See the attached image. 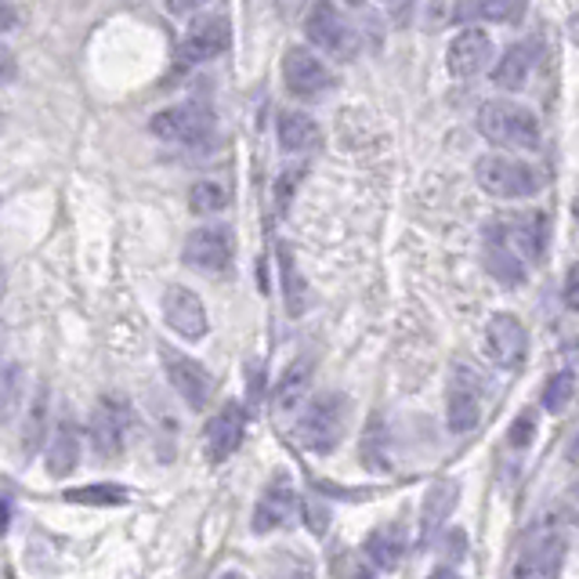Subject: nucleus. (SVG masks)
<instances>
[{"instance_id": "obj_42", "label": "nucleus", "mask_w": 579, "mask_h": 579, "mask_svg": "<svg viewBox=\"0 0 579 579\" xmlns=\"http://www.w3.org/2000/svg\"><path fill=\"white\" fill-rule=\"evenodd\" d=\"M572 221H576V229H579V181H576V192H572Z\"/></svg>"}, {"instance_id": "obj_21", "label": "nucleus", "mask_w": 579, "mask_h": 579, "mask_svg": "<svg viewBox=\"0 0 579 579\" xmlns=\"http://www.w3.org/2000/svg\"><path fill=\"white\" fill-rule=\"evenodd\" d=\"M562 554L565 546L562 540H540L532 543L529 551L518 557V565H514V579H562Z\"/></svg>"}, {"instance_id": "obj_29", "label": "nucleus", "mask_w": 579, "mask_h": 579, "mask_svg": "<svg viewBox=\"0 0 579 579\" xmlns=\"http://www.w3.org/2000/svg\"><path fill=\"white\" fill-rule=\"evenodd\" d=\"M229 207V189L221 181H196L189 189V210L200 214V218H210V214H221Z\"/></svg>"}, {"instance_id": "obj_43", "label": "nucleus", "mask_w": 579, "mask_h": 579, "mask_svg": "<svg viewBox=\"0 0 579 579\" xmlns=\"http://www.w3.org/2000/svg\"><path fill=\"white\" fill-rule=\"evenodd\" d=\"M568 460H572V464H579V435L572 438V446H568Z\"/></svg>"}, {"instance_id": "obj_23", "label": "nucleus", "mask_w": 579, "mask_h": 579, "mask_svg": "<svg viewBox=\"0 0 579 579\" xmlns=\"http://www.w3.org/2000/svg\"><path fill=\"white\" fill-rule=\"evenodd\" d=\"M532 62H536L532 44H511L500 55L497 66H492V80H497V88L522 91L525 80H529V73H532Z\"/></svg>"}, {"instance_id": "obj_44", "label": "nucleus", "mask_w": 579, "mask_h": 579, "mask_svg": "<svg viewBox=\"0 0 579 579\" xmlns=\"http://www.w3.org/2000/svg\"><path fill=\"white\" fill-rule=\"evenodd\" d=\"M356 579H377V576H373V572H366V568H359V572H356Z\"/></svg>"}, {"instance_id": "obj_20", "label": "nucleus", "mask_w": 579, "mask_h": 579, "mask_svg": "<svg viewBox=\"0 0 579 579\" xmlns=\"http://www.w3.org/2000/svg\"><path fill=\"white\" fill-rule=\"evenodd\" d=\"M456 497H460V486L453 478H442L427 489L424 507H421V543H432V536L442 529L449 514L456 511Z\"/></svg>"}, {"instance_id": "obj_33", "label": "nucleus", "mask_w": 579, "mask_h": 579, "mask_svg": "<svg viewBox=\"0 0 579 579\" xmlns=\"http://www.w3.org/2000/svg\"><path fill=\"white\" fill-rule=\"evenodd\" d=\"M536 427H540V421H536L532 410H522V416H514L511 432H507V442L514 449H529L536 442Z\"/></svg>"}, {"instance_id": "obj_26", "label": "nucleus", "mask_w": 579, "mask_h": 579, "mask_svg": "<svg viewBox=\"0 0 579 579\" xmlns=\"http://www.w3.org/2000/svg\"><path fill=\"white\" fill-rule=\"evenodd\" d=\"M406 554V532L399 525H381L366 536V557L377 568H395Z\"/></svg>"}, {"instance_id": "obj_22", "label": "nucleus", "mask_w": 579, "mask_h": 579, "mask_svg": "<svg viewBox=\"0 0 579 579\" xmlns=\"http://www.w3.org/2000/svg\"><path fill=\"white\" fill-rule=\"evenodd\" d=\"M312 359H297V362H290L286 373L279 377L275 384V391H272V406H275V413H294V410H301L305 399H308V384H312Z\"/></svg>"}, {"instance_id": "obj_19", "label": "nucleus", "mask_w": 579, "mask_h": 579, "mask_svg": "<svg viewBox=\"0 0 579 579\" xmlns=\"http://www.w3.org/2000/svg\"><path fill=\"white\" fill-rule=\"evenodd\" d=\"M80 464V432L77 424L69 421V416H62L55 424V432L48 438V449H44V467L51 478H69L73 471Z\"/></svg>"}, {"instance_id": "obj_17", "label": "nucleus", "mask_w": 579, "mask_h": 579, "mask_svg": "<svg viewBox=\"0 0 579 579\" xmlns=\"http://www.w3.org/2000/svg\"><path fill=\"white\" fill-rule=\"evenodd\" d=\"M294 507H297L294 486H290L286 478H272L254 503V532L268 536V532L283 529V525L294 518Z\"/></svg>"}, {"instance_id": "obj_31", "label": "nucleus", "mask_w": 579, "mask_h": 579, "mask_svg": "<svg viewBox=\"0 0 579 579\" xmlns=\"http://www.w3.org/2000/svg\"><path fill=\"white\" fill-rule=\"evenodd\" d=\"M576 395V373L572 370H557L546 377V388H543V406L546 413H565L568 402H572Z\"/></svg>"}, {"instance_id": "obj_28", "label": "nucleus", "mask_w": 579, "mask_h": 579, "mask_svg": "<svg viewBox=\"0 0 579 579\" xmlns=\"http://www.w3.org/2000/svg\"><path fill=\"white\" fill-rule=\"evenodd\" d=\"M69 503H88V507H124L131 500V492L113 481H94V486H80L66 492Z\"/></svg>"}, {"instance_id": "obj_11", "label": "nucleus", "mask_w": 579, "mask_h": 579, "mask_svg": "<svg viewBox=\"0 0 579 579\" xmlns=\"http://www.w3.org/2000/svg\"><path fill=\"white\" fill-rule=\"evenodd\" d=\"M159 359H164L167 381L170 388L181 395V402L192 406V410H207L214 399V377L207 373V366H200L196 359L181 356L178 348H159Z\"/></svg>"}, {"instance_id": "obj_1", "label": "nucleus", "mask_w": 579, "mask_h": 579, "mask_svg": "<svg viewBox=\"0 0 579 579\" xmlns=\"http://www.w3.org/2000/svg\"><path fill=\"white\" fill-rule=\"evenodd\" d=\"M475 124L486 142L511 149V153H536L540 149V120L522 102H511V99L481 102Z\"/></svg>"}, {"instance_id": "obj_13", "label": "nucleus", "mask_w": 579, "mask_h": 579, "mask_svg": "<svg viewBox=\"0 0 579 579\" xmlns=\"http://www.w3.org/2000/svg\"><path fill=\"white\" fill-rule=\"evenodd\" d=\"M492 66V37L478 26H464L446 48V69L456 80H471Z\"/></svg>"}, {"instance_id": "obj_2", "label": "nucleus", "mask_w": 579, "mask_h": 579, "mask_svg": "<svg viewBox=\"0 0 579 579\" xmlns=\"http://www.w3.org/2000/svg\"><path fill=\"white\" fill-rule=\"evenodd\" d=\"M348 424V399L340 391H323L305 406L294 424V438L308 453H334Z\"/></svg>"}, {"instance_id": "obj_38", "label": "nucleus", "mask_w": 579, "mask_h": 579, "mask_svg": "<svg viewBox=\"0 0 579 579\" xmlns=\"http://www.w3.org/2000/svg\"><path fill=\"white\" fill-rule=\"evenodd\" d=\"M565 507H568V518L579 522V481L565 492Z\"/></svg>"}, {"instance_id": "obj_30", "label": "nucleus", "mask_w": 579, "mask_h": 579, "mask_svg": "<svg viewBox=\"0 0 579 579\" xmlns=\"http://www.w3.org/2000/svg\"><path fill=\"white\" fill-rule=\"evenodd\" d=\"M40 442H48V391L44 388L34 395V406H29V413H26L23 453L29 456Z\"/></svg>"}, {"instance_id": "obj_34", "label": "nucleus", "mask_w": 579, "mask_h": 579, "mask_svg": "<svg viewBox=\"0 0 579 579\" xmlns=\"http://www.w3.org/2000/svg\"><path fill=\"white\" fill-rule=\"evenodd\" d=\"M565 305L572 308V312H579V261L568 268V275H565Z\"/></svg>"}, {"instance_id": "obj_6", "label": "nucleus", "mask_w": 579, "mask_h": 579, "mask_svg": "<svg viewBox=\"0 0 579 579\" xmlns=\"http://www.w3.org/2000/svg\"><path fill=\"white\" fill-rule=\"evenodd\" d=\"M131 424H134V413L124 395H105V399H99V406H94V413H91V424H88L94 456L99 460L120 456L127 442H131Z\"/></svg>"}, {"instance_id": "obj_3", "label": "nucleus", "mask_w": 579, "mask_h": 579, "mask_svg": "<svg viewBox=\"0 0 579 579\" xmlns=\"http://www.w3.org/2000/svg\"><path fill=\"white\" fill-rule=\"evenodd\" d=\"M478 189L492 200H532L543 189V175L518 156L486 153L475 164Z\"/></svg>"}, {"instance_id": "obj_24", "label": "nucleus", "mask_w": 579, "mask_h": 579, "mask_svg": "<svg viewBox=\"0 0 579 579\" xmlns=\"http://www.w3.org/2000/svg\"><path fill=\"white\" fill-rule=\"evenodd\" d=\"M525 4H529V0H464V4H460V18L507 26V23H518L525 15Z\"/></svg>"}, {"instance_id": "obj_32", "label": "nucleus", "mask_w": 579, "mask_h": 579, "mask_svg": "<svg viewBox=\"0 0 579 579\" xmlns=\"http://www.w3.org/2000/svg\"><path fill=\"white\" fill-rule=\"evenodd\" d=\"M15 410H18V366L0 359V424L12 421Z\"/></svg>"}, {"instance_id": "obj_37", "label": "nucleus", "mask_w": 579, "mask_h": 579, "mask_svg": "<svg viewBox=\"0 0 579 579\" xmlns=\"http://www.w3.org/2000/svg\"><path fill=\"white\" fill-rule=\"evenodd\" d=\"M12 26H15V4L12 0H0V37H4Z\"/></svg>"}, {"instance_id": "obj_15", "label": "nucleus", "mask_w": 579, "mask_h": 579, "mask_svg": "<svg viewBox=\"0 0 579 579\" xmlns=\"http://www.w3.org/2000/svg\"><path fill=\"white\" fill-rule=\"evenodd\" d=\"M486 351L489 359L503 370H514L525 362V351H529V334H525L522 319L511 312H497L486 323Z\"/></svg>"}, {"instance_id": "obj_47", "label": "nucleus", "mask_w": 579, "mask_h": 579, "mask_svg": "<svg viewBox=\"0 0 579 579\" xmlns=\"http://www.w3.org/2000/svg\"><path fill=\"white\" fill-rule=\"evenodd\" d=\"M384 4H391V0H384Z\"/></svg>"}, {"instance_id": "obj_46", "label": "nucleus", "mask_w": 579, "mask_h": 579, "mask_svg": "<svg viewBox=\"0 0 579 579\" xmlns=\"http://www.w3.org/2000/svg\"><path fill=\"white\" fill-rule=\"evenodd\" d=\"M221 579H243V576H240V572H224Z\"/></svg>"}, {"instance_id": "obj_40", "label": "nucleus", "mask_w": 579, "mask_h": 579, "mask_svg": "<svg viewBox=\"0 0 579 579\" xmlns=\"http://www.w3.org/2000/svg\"><path fill=\"white\" fill-rule=\"evenodd\" d=\"M283 579H316V576H312V568H308V565L294 562V565H290V572H286Z\"/></svg>"}, {"instance_id": "obj_18", "label": "nucleus", "mask_w": 579, "mask_h": 579, "mask_svg": "<svg viewBox=\"0 0 579 579\" xmlns=\"http://www.w3.org/2000/svg\"><path fill=\"white\" fill-rule=\"evenodd\" d=\"M275 142L290 156L316 153V149L323 145V127L301 110H283L275 116Z\"/></svg>"}, {"instance_id": "obj_27", "label": "nucleus", "mask_w": 579, "mask_h": 579, "mask_svg": "<svg viewBox=\"0 0 579 579\" xmlns=\"http://www.w3.org/2000/svg\"><path fill=\"white\" fill-rule=\"evenodd\" d=\"M486 268H489V275L500 279L503 286H522L525 275H529L518 257H514L489 229H486Z\"/></svg>"}, {"instance_id": "obj_4", "label": "nucleus", "mask_w": 579, "mask_h": 579, "mask_svg": "<svg viewBox=\"0 0 579 579\" xmlns=\"http://www.w3.org/2000/svg\"><path fill=\"white\" fill-rule=\"evenodd\" d=\"M305 37L316 51L345 62L356 59L362 48L359 29L351 26V18L340 12L334 0H312V8L305 12Z\"/></svg>"}, {"instance_id": "obj_36", "label": "nucleus", "mask_w": 579, "mask_h": 579, "mask_svg": "<svg viewBox=\"0 0 579 579\" xmlns=\"http://www.w3.org/2000/svg\"><path fill=\"white\" fill-rule=\"evenodd\" d=\"M203 4H207V0H167V12L170 15H192V12H200Z\"/></svg>"}, {"instance_id": "obj_45", "label": "nucleus", "mask_w": 579, "mask_h": 579, "mask_svg": "<svg viewBox=\"0 0 579 579\" xmlns=\"http://www.w3.org/2000/svg\"><path fill=\"white\" fill-rule=\"evenodd\" d=\"M572 40H576V44H579V18H576V23H572Z\"/></svg>"}, {"instance_id": "obj_9", "label": "nucleus", "mask_w": 579, "mask_h": 579, "mask_svg": "<svg viewBox=\"0 0 579 579\" xmlns=\"http://www.w3.org/2000/svg\"><path fill=\"white\" fill-rule=\"evenodd\" d=\"M232 254H235V243L224 224H203V229L189 232L185 246H181V261L203 275L224 272L232 265Z\"/></svg>"}, {"instance_id": "obj_10", "label": "nucleus", "mask_w": 579, "mask_h": 579, "mask_svg": "<svg viewBox=\"0 0 579 579\" xmlns=\"http://www.w3.org/2000/svg\"><path fill=\"white\" fill-rule=\"evenodd\" d=\"M481 421V381L471 366H456L446 391V424L453 435H471Z\"/></svg>"}, {"instance_id": "obj_39", "label": "nucleus", "mask_w": 579, "mask_h": 579, "mask_svg": "<svg viewBox=\"0 0 579 579\" xmlns=\"http://www.w3.org/2000/svg\"><path fill=\"white\" fill-rule=\"evenodd\" d=\"M8 525H12V500L0 492V536L8 532Z\"/></svg>"}, {"instance_id": "obj_41", "label": "nucleus", "mask_w": 579, "mask_h": 579, "mask_svg": "<svg viewBox=\"0 0 579 579\" xmlns=\"http://www.w3.org/2000/svg\"><path fill=\"white\" fill-rule=\"evenodd\" d=\"M427 579H460V576L453 572V568H435V572L427 576Z\"/></svg>"}, {"instance_id": "obj_5", "label": "nucleus", "mask_w": 579, "mask_h": 579, "mask_svg": "<svg viewBox=\"0 0 579 579\" xmlns=\"http://www.w3.org/2000/svg\"><path fill=\"white\" fill-rule=\"evenodd\" d=\"M283 83L297 102H323L337 88V77L312 48L294 44L283 55Z\"/></svg>"}, {"instance_id": "obj_25", "label": "nucleus", "mask_w": 579, "mask_h": 579, "mask_svg": "<svg viewBox=\"0 0 579 579\" xmlns=\"http://www.w3.org/2000/svg\"><path fill=\"white\" fill-rule=\"evenodd\" d=\"M279 275H283V301H286V312H290V316H305V308H308V283H305L301 268H297L294 254H290L286 243H279Z\"/></svg>"}, {"instance_id": "obj_35", "label": "nucleus", "mask_w": 579, "mask_h": 579, "mask_svg": "<svg viewBox=\"0 0 579 579\" xmlns=\"http://www.w3.org/2000/svg\"><path fill=\"white\" fill-rule=\"evenodd\" d=\"M8 80H15V55L0 44V88H4Z\"/></svg>"}, {"instance_id": "obj_8", "label": "nucleus", "mask_w": 579, "mask_h": 579, "mask_svg": "<svg viewBox=\"0 0 579 579\" xmlns=\"http://www.w3.org/2000/svg\"><path fill=\"white\" fill-rule=\"evenodd\" d=\"M489 232L497 235L525 268L540 261L546 250V218L540 210H522V214H514V218H500L489 224Z\"/></svg>"}, {"instance_id": "obj_7", "label": "nucleus", "mask_w": 579, "mask_h": 579, "mask_svg": "<svg viewBox=\"0 0 579 579\" xmlns=\"http://www.w3.org/2000/svg\"><path fill=\"white\" fill-rule=\"evenodd\" d=\"M149 131H153L159 142L170 145H200L207 142L214 131V113L203 102H178L159 110L153 120H149Z\"/></svg>"}, {"instance_id": "obj_16", "label": "nucleus", "mask_w": 579, "mask_h": 579, "mask_svg": "<svg viewBox=\"0 0 579 579\" xmlns=\"http://www.w3.org/2000/svg\"><path fill=\"white\" fill-rule=\"evenodd\" d=\"M246 438V413L240 402H229L221 413H214L203 432V449H207L210 464H224Z\"/></svg>"}, {"instance_id": "obj_14", "label": "nucleus", "mask_w": 579, "mask_h": 579, "mask_svg": "<svg viewBox=\"0 0 579 579\" xmlns=\"http://www.w3.org/2000/svg\"><path fill=\"white\" fill-rule=\"evenodd\" d=\"M164 319H167V326L185 340H203L210 330L207 308H203L200 294L181 283H170L164 290Z\"/></svg>"}, {"instance_id": "obj_12", "label": "nucleus", "mask_w": 579, "mask_h": 579, "mask_svg": "<svg viewBox=\"0 0 579 579\" xmlns=\"http://www.w3.org/2000/svg\"><path fill=\"white\" fill-rule=\"evenodd\" d=\"M229 40H232L229 18L224 15H196L178 40V59L185 62V66L214 62L224 48H229Z\"/></svg>"}]
</instances>
